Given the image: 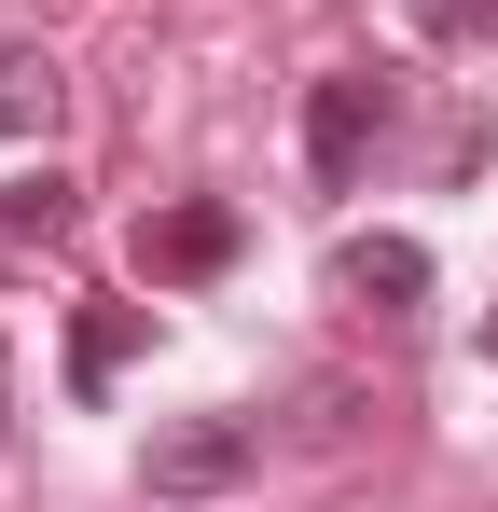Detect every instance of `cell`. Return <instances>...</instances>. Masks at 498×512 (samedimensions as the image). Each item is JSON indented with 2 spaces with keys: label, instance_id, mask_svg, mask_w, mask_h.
<instances>
[{
  "label": "cell",
  "instance_id": "cell-1",
  "mask_svg": "<svg viewBox=\"0 0 498 512\" xmlns=\"http://www.w3.org/2000/svg\"><path fill=\"white\" fill-rule=\"evenodd\" d=\"M249 443H263L249 416H194V429H153L139 485H153V499H222V485L249 471Z\"/></svg>",
  "mask_w": 498,
  "mask_h": 512
},
{
  "label": "cell",
  "instance_id": "cell-2",
  "mask_svg": "<svg viewBox=\"0 0 498 512\" xmlns=\"http://www.w3.org/2000/svg\"><path fill=\"white\" fill-rule=\"evenodd\" d=\"M222 263H236V208H208V194H180V208L139 222V277H153V291H194V277H222Z\"/></svg>",
  "mask_w": 498,
  "mask_h": 512
},
{
  "label": "cell",
  "instance_id": "cell-3",
  "mask_svg": "<svg viewBox=\"0 0 498 512\" xmlns=\"http://www.w3.org/2000/svg\"><path fill=\"white\" fill-rule=\"evenodd\" d=\"M388 139V84L374 70H332L319 111H305V153H319V180H360V153Z\"/></svg>",
  "mask_w": 498,
  "mask_h": 512
},
{
  "label": "cell",
  "instance_id": "cell-4",
  "mask_svg": "<svg viewBox=\"0 0 498 512\" xmlns=\"http://www.w3.org/2000/svg\"><path fill=\"white\" fill-rule=\"evenodd\" d=\"M332 277H346L360 305H388V319H402V305H429V250H415V236H346V250H332Z\"/></svg>",
  "mask_w": 498,
  "mask_h": 512
},
{
  "label": "cell",
  "instance_id": "cell-5",
  "mask_svg": "<svg viewBox=\"0 0 498 512\" xmlns=\"http://www.w3.org/2000/svg\"><path fill=\"white\" fill-rule=\"evenodd\" d=\"M83 222V194L56 167H28V180H0V236H14V250H56V236H70Z\"/></svg>",
  "mask_w": 498,
  "mask_h": 512
},
{
  "label": "cell",
  "instance_id": "cell-6",
  "mask_svg": "<svg viewBox=\"0 0 498 512\" xmlns=\"http://www.w3.org/2000/svg\"><path fill=\"white\" fill-rule=\"evenodd\" d=\"M56 56H42V42H0V139H42V125H56Z\"/></svg>",
  "mask_w": 498,
  "mask_h": 512
},
{
  "label": "cell",
  "instance_id": "cell-7",
  "mask_svg": "<svg viewBox=\"0 0 498 512\" xmlns=\"http://www.w3.org/2000/svg\"><path fill=\"white\" fill-rule=\"evenodd\" d=\"M125 346H139V319H83V333H70V388H111Z\"/></svg>",
  "mask_w": 498,
  "mask_h": 512
},
{
  "label": "cell",
  "instance_id": "cell-8",
  "mask_svg": "<svg viewBox=\"0 0 498 512\" xmlns=\"http://www.w3.org/2000/svg\"><path fill=\"white\" fill-rule=\"evenodd\" d=\"M415 28H443V42H498V0H415Z\"/></svg>",
  "mask_w": 498,
  "mask_h": 512
},
{
  "label": "cell",
  "instance_id": "cell-9",
  "mask_svg": "<svg viewBox=\"0 0 498 512\" xmlns=\"http://www.w3.org/2000/svg\"><path fill=\"white\" fill-rule=\"evenodd\" d=\"M485 360H498V305H485Z\"/></svg>",
  "mask_w": 498,
  "mask_h": 512
},
{
  "label": "cell",
  "instance_id": "cell-10",
  "mask_svg": "<svg viewBox=\"0 0 498 512\" xmlns=\"http://www.w3.org/2000/svg\"><path fill=\"white\" fill-rule=\"evenodd\" d=\"M0 388H14V374H0ZM0 429H14V416H0Z\"/></svg>",
  "mask_w": 498,
  "mask_h": 512
}]
</instances>
